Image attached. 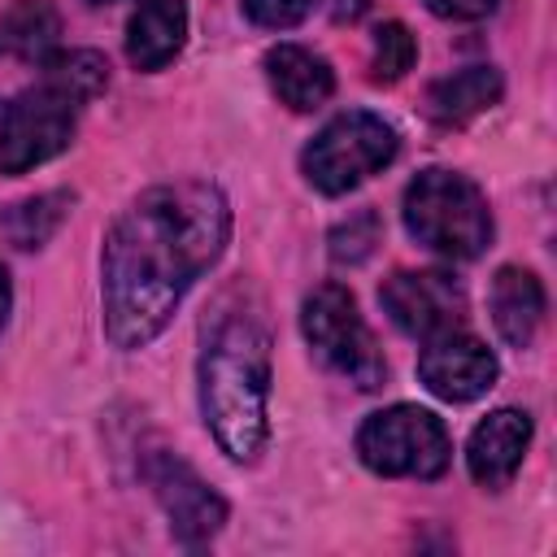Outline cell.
I'll return each mask as SVG.
<instances>
[{
    "label": "cell",
    "mask_w": 557,
    "mask_h": 557,
    "mask_svg": "<svg viewBox=\"0 0 557 557\" xmlns=\"http://www.w3.org/2000/svg\"><path fill=\"white\" fill-rule=\"evenodd\" d=\"M309 9H313V0H244V13L270 30H287V26L305 22Z\"/></svg>",
    "instance_id": "21"
},
{
    "label": "cell",
    "mask_w": 557,
    "mask_h": 557,
    "mask_svg": "<svg viewBox=\"0 0 557 557\" xmlns=\"http://www.w3.org/2000/svg\"><path fill=\"white\" fill-rule=\"evenodd\" d=\"M505 83L496 65H466L440 83H431L426 91V113L440 126H466L470 117H479L483 109H492L500 100Z\"/></svg>",
    "instance_id": "15"
},
{
    "label": "cell",
    "mask_w": 557,
    "mask_h": 557,
    "mask_svg": "<svg viewBox=\"0 0 557 557\" xmlns=\"http://www.w3.org/2000/svg\"><path fill=\"white\" fill-rule=\"evenodd\" d=\"M187 39V0H139L126 26V57L135 70H161Z\"/></svg>",
    "instance_id": "13"
},
{
    "label": "cell",
    "mask_w": 557,
    "mask_h": 557,
    "mask_svg": "<svg viewBox=\"0 0 557 557\" xmlns=\"http://www.w3.org/2000/svg\"><path fill=\"white\" fill-rule=\"evenodd\" d=\"M300 331L309 352L335 370L339 379H348L361 392H374L387 379V361L352 300V292L344 283H318L305 305H300Z\"/></svg>",
    "instance_id": "4"
},
{
    "label": "cell",
    "mask_w": 557,
    "mask_h": 557,
    "mask_svg": "<svg viewBox=\"0 0 557 557\" xmlns=\"http://www.w3.org/2000/svg\"><path fill=\"white\" fill-rule=\"evenodd\" d=\"M400 139L396 131L370 113V109H348L339 117H331L300 152V170L305 178L322 191V196H344L357 183H366L370 174H379L392 157H396Z\"/></svg>",
    "instance_id": "5"
},
{
    "label": "cell",
    "mask_w": 557,
    "mask_h": 557,
    "mask_svg": "<svg viewBox=\"0 0 557 557\" xmlns=\"http://www.w3.org/2000/svg\"><path fill=\"white\" fill-rule=\"evenodd\" d=\"M487 305H492V322H496L500 339L509 348H527L544 322V283L522 265H505L492 278Z\"/></svg>",
    "instance_id": "14"
},
{
    "label": "cell",
    "mask_w": 557,
    "mask_h": 557,
    "mask_svg": "<svg viewBox=\"0 0 557 557\" xmlns=\"http://www.w3.org/2000/svg\"><path fill=\"white\" fill-rule=\"evenodd\" d=\"M39 70H44V83L70 96L74 104H87L109 87V61L91 48H52L39 61Z\"/></svg>",
    "instance_id": "17"
},
{
    "label": "cell",
    "mask_w": 557,
    "mask_h": 557,
    "mask_svg": "<svg viewBox=\"0 0 557 557\" xmlns=\"http://www.w3.org/2000/svg\"><path fill=\"white\" fill-rule=\"evenodd\" d=\"M61 17L48 0H17L0 17V52L22 57V61H44L57 48Z\"/></svg>",
    "instance_id": "16"
},
{
    "label": "cell",
    "mask_w": 557,
    "mask_h": 557,
    "mask_svg": "<svg viewBox=\"0 0 557 557\" xmlns=\"http://www.w3.org/2000/svg\"><path fill=\"white\" fill-rule=\"evenodd\" d=\"M70 200H74V196H65V191H44V196L17 200V205L4 213V222H0V226H4V235H9V244H13V248H22V252L44 248V244L57 235V226L65 222Z\"/></svg>",
    "instance_id": "18"
},
{
    "label": "cell",
    "mask_w": 557,
    "mask_h": 557,
    "mask_svg": "<svg viewBox=\"0 0 557 557\" xmlns=\"http://www.w3.org/2000/svg\"><path fill=\"white\" fill-rule=\"evenodd\" d=\"M226 239L231 205L205 178L161 183L135 196L104 235V335L117 348L152 344L187 287L222 257Z\"/></svg>",
    "instance_id": "1"
},
{
    "label": "cell",
    "mask_w": 557,
    "mask_h": 557,
    "mask_svg": "<svg viewBox=\"0 0 557 557\" xmlns=\"http://www.w3.org/2000/svg\"><path fill=\"white\" fill-rule=\"evenodd\" d=\"M9 309H13V283H9V270L0 265V331L9 322Z\"/></svg>",
    "instance_id": "23"
},
{
    "label": "cell",
    "mask_w": 557,
    "mask_h": 557,
    "mask_svg": "<svg viewBox=\"0 0 557 557\" xmlns=\"http://www.w3.org/2000/svg\"><path fill=\"white\" fill-rule=\"evenodd\" d=\"M357 457L387 479H440L453 461V444L431 409L392 405L361 422Z\"/></svg>",
    "instance_id": "6"
},
{
    "label": "cell",
    "mask_w": 557,
    "mask_h": 557,
    "mask_svg": "<svg viewBox=\"0 0 557 557\" xmlns=\"http://www.w3.org/2000/svg\"><path fill=\"white\" fill-rule=\"evenodd\" d=\"M405 231L448 257V261H474L487 244H492V213L483 191L457 174V170H422L409 187H405V205H400Z\"/></svg>",
    "instance_id": "3"
},
{
    "label": "cell",
    "mask_w": 557,
    "mask_h": 557,
    "mask_svg": "<svg viewBox=\"0 0 557 557\" xmlns=\"http://www.w3.org/2000/svg\"><path fill=\"white\" fill-rule=\"evenodd\" d=\"M418 61V44L409 35L405 22H383L374 30V52H370V78L374 83H396L413 70Z\"/></svg>",
    "instance_id": "19"
},
{
    "label": "cell",
    "mask_w": 557,
    "mask_h": 557,
    "mask_svg": "<svg viewBox=\"0 0 557 557\" xmlns=\"http://www.w3.org/2000/svg\"><path fill=\"white\" fill-rule=\"evenodd\" d=\"M91 4H109V0H91Z\"/></svg>",
    "instance_id": "24"
},
{
    "label": "cell",
    "mask_w": 557,
    "mask_h": 557,
    "mask_svg": "<svg viewBox=\"0 0 557 557\" xmlns=\"http://www.w3.org/2000/svg\"><path fill=\"white\" fill-rule=\"evenodd\" d=\"M496 357L483 339L466 335L461 326L457 331H444L435 339H426L422 357H418V379L431 396L448 400V405H466V400H479L492 383H496Z\"/></svg>",
    "instance_id": "10"
},
{
    "label": "cell",
    "mask_w": 557,
    "mask_h": 557,
    "mask_svg": "<svg viewBox=\"0 0 557 557\" xmlns=\"http://www.w3.org/2000/svg\"><path fill=\"white\" fill-rule=\"evenodd\" d=\"M74 113L78 104L48 87L44 78L13 96L0 113V170L4 174H26L57 152L70 148L74 139Z\"/></svg>",
    "instance_id": "7"
},
{
    "label": "cell",
    "mask_w": 557,
    "mask_h": 557,
    "mask_svg": "<svg viewBox=\"0 0 557 557\" xmlns=\"http://www.w3.org/2000/svg\"><path fill=\"white\" fill-rule=\"evenodd\" d=\"M265 78H270V91L296 109V113H313L331 100L335 91V70L326 57H318L313 48H300V44H278L265 52Z\"/></svg>",
    "instance_id": "12"
},
{
    "label": "cell",
    "mask_w": 557,
    "mask_h": 557,
    "mask_svg": "<svg viewBox=\"0 0 557 557\" xmlns=\"http://www.w3.org/2000/svg\"><path fill=\"white\" fill-rule=\"evenodd\" d=\"M144 479L152 487V496L161 500L165 518H170V531L178 544L187 548H200L209 544L222 522H226V500L174 453H152L144 461Z\"/></svg>",
    "instance_id": "9"
},
{
    "label": "cell",
    "mask_w": 557,
    "mask_h": 557,
    "mask_svg": "<svg viewBox=\"0 0 557 557\" xmlns=\"http://www.w3.org/2000/svg\"><path fill=\"white\" fill-rule=\"evenodd\" d=\"M527 444H531V418L522 409H496L487 413L474 431H470V444H466V466L474 474V483L500 492L522 457H527Z\"/></svg>",
    "instance_id": "11"
},
{
    "label": "cell",
    "mask_w": 557,
    "mask_h": 557,
    "mask_svg": "<svg viewBox=\"0 0 557 557\" xmlns=\"http://www.w3.org/2000/svg\"><path fill=\"white\" fill-rule=\"evenodd\" d=\"M379 244V218L370 209H357L348 213V222H339L331 231V261L339 265H361Z\"/></svg>",
    "instance_id": "20"
},
{
    "label": "cell",
    "mask_w": 557,
    "mask_h": 557,
    "mask_svg": "<svg viewBox=\"0 0 557 557\" xmlns=\"http://www.w3.org/2000/svg\"><path fill=\"white\" fill-rule=\"evenodd\" d=\"M435 17H448V22H479L487 13H496L500 0H422Z\"/></svg>",
    "instance_id": "22"
},
{
    "label": "cell",
    "mask_w": 557,
    "mask_h": 557,
    "mask_svg": "<svg viewBox=\"0 0 557 557\" xmlns=\"http://www.w3.org/2000/svg\"><path fill=\"white\" fill-rule=\"evenodd\" d=\"M379 305L409 339H435L466 322V287L448 270H396L379 287Z\"/></svg>",
    "instance_id": "8"
},
{
    "label": "cell",
    "mask_w": 557,
    "mask_h": 557,
    "mask_svg": "<svg viewBox=\"0 0 557 557\" xmlns=\"http://www.w3.org/2000/svg\"><path fill=\"white\" fill-rule=\"evenodd\" d=\"M270 331L244 305L218 309L200 344V413L231 461H257L270 440Z\"/></svg>",
    "instance_id": "2"
}]
</instances>
